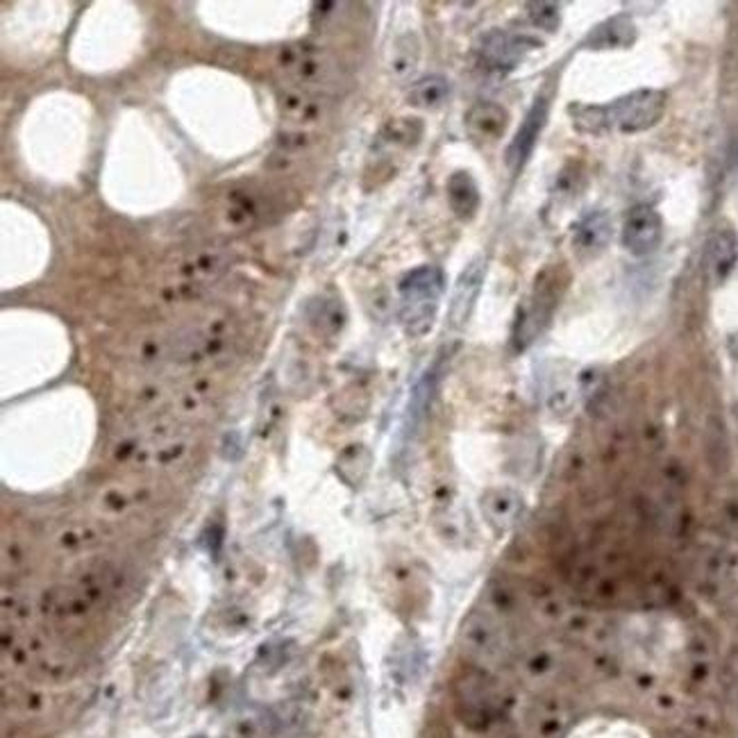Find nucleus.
Instances as JSON below:
<instances>
[{"label": "nucleus", "instance_id": "obj_1", "mask_svg": "<svg viewBox=\"0 0 738 738\" xmlns=\"http://www.w3.org/2000/svg\"><path fill=\"white\" fill-rule=\"evenodd\" d=\"M3 660L5 664L12 662L14 668H21L35 679L48 681V685H62L82 666L77 643L55 634L52 630H33L31 625H3Z\"/></svg>", "mask_w": 738, "mask_h": 738}, {"label": "nucleus", "instance_id": "obj_2", "mask_svg": "<svg viewBox=\"0 0 738 738\" xmlns=\"http://www.w3.org/2000/svg\"><path fill=\"white\" fill-rule=\"evenodd\" d=\"M444 289L446 278L439 266H421L407 273L398 287L400 320L407 335L423 337L432 330Z\"/></svg>", "mask_w": 738, "mask_h": 738}, {"label": "nucleus", "instance_id": "obj_3", "mask_svg": "<svg viewBox=\"0 0 738 738\" xmlns=\"http://www.w3.org/2000/svg\"><path fill=\"white\" fill-rule=\"evenodd\" d=\"M568 282L570 278L564 266H548L539 273V278L534 282V291L525 300V305L516 320L513 341L518 348L523 350L532 346V341L545 330V325L551 323V318L555 316L561 303Z\"/></svg>", "mask_w": 738, "mask_h": 738}, {"label": "nucleus", "instance_id": "obj_4", "mask_svg": "<svg viewBox=\"0 0 738 738\" xmlns=\"http://www.w3.org/2000/svg\"><path fill=\"white\" fill-rule=\"evenodd\" d=\"M459 643L463 652H467L482 668L503 664L509 652V634L505 618L491 607L473 609L467 616V620L461 622Z\"/></svg>", "mask_w": 738, "mask_h": 738}, {"label": "nucleus", "instance_id": "obj_5", "mask_svg": "<svg viewBox=\"0 0 738 738\" xmlns=\"http://www.w3.org/2000/svg\"><path fill=\"white\" fill-rule=\"evenodd\" d=\"M666 105L668 96L660 89H637L632 94H625L605 105L607 130L622 134L645 132L664 119Z\"/></svg>", "mask_w": 738, "mask_h": 738}, {"label": "nucleus", "instance_id": "obj_6", "mask_svg": "<svg viewBox=\"0 0 738 738\" xmlns=\"http://www.w3.org/2000/svg\"><path fill=\"white\" fill-rule=\"evenodd\" d=\"M455 704L463 723L473 729H484L500 712V693L486 673L471 670L455 681Z\"/></svg>", "mask_w": 738, "mask_h": 738}, {"label": "nucleus", "instance_id": "obj_7", "mask_svg": "<svg viewBox=\"0 0 738 738\" xmlns=\"http://www.w3.org/2000/svg\"><path fill=\"white\" fill-rule=\"evenodd\" d=\"M664 239V221L660 211L648 205L634 207L625 216L620 241L622 249L634 257H648L662 245Z\"/></svg>", "mask_w": 738, "mask_h": 738}, {"label": "nucleus", "instance_id": "obj_8", "mask_svg": "<svg viewBox=\"0 0 738 738\" xmlns=\"http://www.w3.org/2000/svg\"><path fill=\"white\" fill-rule=\"evenodd\" d=\"M541 44L532 37H523V35H511V33H503V31H494L488 33L482 39L480 46V55H482V62L500 73H509L513 69H518L528 55L539 48Z\"/></svg>", "mask_w": 738, "mask_h": 738}, {"label": "nucleus", "instance_id": "obj_9", "mask_svg": "<svg viewBox=\"0 0 738 738\" xmlns=\"http://www.w3.org/2000/svg\"><path fill=\"white\" fill-rule=\"evenodd\" d=\"M548 117H551V98L539 96L532 102L530 112L525 114L521 128H518L516 136L507 148L505 161H507V167L511 169V173H518L530 161V157H532V153L539 144V136L545 130V123H548Z\"/></svg>", "mask_w": 738, "mask_h": 738}, {"label": "nucleus", "instance_id": "obj_10", "mask_svg": "<svg viewBox=\"0 0 738 738\" xmlns=\"http://www.w3.org/2000/svg\"><path fill=\"white\" fill-rule=\"evenodd\" d=\"M614 237V221L609 211L595 209L586 214L572 230V253L580 262H591L607 251Z\"/></svg>", "mask_w": 738, "mask_h": 738}, {"label": "nucleus", "instance_id": "obj_11", "mask_svg": "<svg viewBox=\"0 0 738 738\" xmlns=\"http://www.w3.org/2000/svg\"><path fill=\"white\" fill-rule=\"evenodd\" d=\"M486 278V259L484 257H475L467 268L459 273V278L455 282L452 289V300H450V325L461 327L467 325L475 303L480 298L482 285Z\"/></svg>", "mask_w": 738, "mask_h": 738}, {"label": "nucleus", "instance_id": "obj_12", "mask_svg": "<svg viewBox=\"0 0 738 738\" xmlns=\"http://www.w3.org/2000/svg\"><path fill=\"white\" fill-rule=\"evenodd\" d=\"M738 262V239L729 228H716L704 245V270L712 285H721L729 278Z\"/></svg>", "mask_w": 738, "mask_h": 738}, {"label": "nucleus", "instance_id": "obj_13", "mask_svg": "<svg viewBox=\"0 0 738 738\" xmlns=\"http://www.w3.org/2000/svg\"><path fill=\"white\" fill-rule=\"evenodd\" d=\"M480 507H482V516L486 518V523L491 528L498 532H507L518 523L525 503L518 491L507 488V486H496V488H488L482 496Z\"/></svg>", "mask_w": 738, "mask_h": 738}, {"label": "nucleus", "instance_id": "obj_14", "mask_svg": "<svg viewBox=\"0 0 738 738\" xmlns=\"http://www.w3.org/2000/svg\"><path fill=\"white\" fill-rule=\"evenodd\" d=\"M509 125V112L494 100L475 102L467 114V130L477 144H498Z\"/></svg>", "mask_w": 738, "mask_h": 738}, {"label": "nucleus", "instance_id": "obj_15", "mask_svg": "<svg viewBox=\"0 0 738 738\" xmlns=\"http://www.w3.org/2000/svg\"><path fill=\"white\" fill-rule=\"evenodd\" d=\"M637 41V23L632 16L618 14L603 23H597L593 31L584 37L582 48L586 50H622Z\"/></svg>", "mask_w": 738, "mask_h": 738}, {"label": "nucleus", "instance_id": "obj_16", "mask_svg": "<svg viewBox=\"0 0 738 738\" xmlns=\"http://www.w3.org/2000/svg\"><path fill=\"white\" fill-rule=\"evenodd\" d=\"M446 194H448V205H450L452 214L459 218V221H463V223L473 221L475 214L480 211V205H482V194H480V186H477V180L473 178V173L455 171L448 178Z\"/></svg>", "mask_w": 738, "mask_h": 738}, {"label": "nucleus", "instance_id": "obj_17", "mask_svg": "<svg viewBox=\"0 0 738 738\" xmlns=\"http://www.w3.org/2000/svg\"><path fill=\"white\" fill-rule=\"evenodd\" d=\"M559 660L551 645L536 643L521 654V670L530 681H536V685H548V681L555 679L557 675Z\"/></svg>", "mask_w": 738, "mask_h": 738}, {"label": "nucleus", "instance_id": "obj_18", "mask_svg": "<svg viewBox=\"0 0 738 738\" xmlns=\"http://www.w3.org/2000/svg\"><path fill=\"white\" fill-rule=\"evenodd\" d=\"M452 89H450V82L444 75H425L421 77L416 85L409 89V105H414L419 109H439L448 102Z\"/></svg>", "mask_w": 738, "mask_h": 738}, {"label": "nucleus", "instance_id": "obj_19", "mask_svg": "<svg viewBox=\"0 0 738 738\" xmlns=\"http://www.w3.org/2000/svg\"><path fill=\"white\" fill-rule=\"evenodd\" d=\"M3 709L16 718H33L44 712V693L21 685H3Z\"/></svg>", "mask_w": 738, "mask_h": 738}, {"label": "nucleus", "instance_id": "obj_20", "mask_svg": "<svg viewBox=\"0 0 738 738\" xmlns=\"http://www.w3.org/2000/svg\"><path fill=\"white\" fill-rule=\"evenodd\" d=\"M528 731L532 738H561L564 718L557 712V704L541 702L528 714Z\"/></svg>", "mask_w": 738, "mask_h": 738}, {"label": "nucleus", "instance_id": "obj_21", "mask_svg": "<svg viewBox=\"0 0 738 738\" xmlns=\"http://www.w3.org/2000/svg\"><path fill=\"white\" fill-rule=\"evenodd\" d=\"M568 114L572 119V125H576L578 132L584 134H600L607 130L605 121V105H570Z\"/></svg>", "mask_w": 738, "mask_h": 738}, {"label": "nucleus", "instance_id": "obj_22", "mask_svg": "<svg viewBox=\"0 0 738 738\" xmlns=\"http://www.w3.org/2000/svg\"><path fill=\"white\" fill-rule=\"evenodd\" d=\"M318 312L312 316L318 330L323 332H339L341 325L346 320L343 307L339 300H318Z\"/></svg>", "mask_w": 738, "mask_h": 738}, {"label": "nucleus", "instance_id": "obj_23", "mask_svg": "<svg viewBox=\"0 0 738 738\" xmlns=\"http://www.w3.org/2000/svg\"><path fill=\"white\" fill-rule=\"evenodd\" d=\"M419 62V44L414 41V37H402L396 44V52H394V62L391 69L398 77H404L414 71Z\"/></svg>", "mask_w": 738, "mask_h": 738}, {"label": "nucleus", "instance_id": "obj_24", "mask_svg": "<svg viewBox=\"0 0 738 738\" xmlns=\"http://www.w3.org/2000/svg\"><path fill=\"white\" fill-rule=\"evenodd\" d=\"M528 16L539 31L557 33L561 25V8L557 3H528Z\"/></svg>", "mask_w": 738, "mask_h": 738}, {"label": "nucleus", "instance_id": "obj_25", "mask_svg": "<svg viewBox=\"0 0 738 738\" xmlns=\"http://www.w3.org/2000/svg\"><path fill=\"white\" fill-rule=\"evenodd\" d=\"M709 457L714 459V455H718V461H716V469L723 471L727 469V463H729V446H727V436H725V430L721 423H712L709 425Z\"/></svg>", "mask_w": 738, "mask_h": 738}]
</instances>
